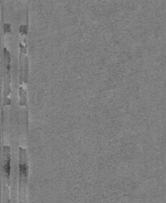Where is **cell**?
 <instances>
[{
	"mask_svg": "<svg viewBox=\"0 0 166 203\" xmlns=\"http://www.w3.org/2000/svg\"><path fill=\"white\" fill-rule=\"evenodd\" d=\"M4 57V105L10 104V99L8 98L10 93V54L6 48L3 49Z\"/></svg>",
	"mask_w": 166,
	"mask_h": 203,
	"instance_id": "obj_2",
	"label": "cell"
},
{
	"mask_svg": "<svg viewBox=\"0 0 166 203\" xmlns=\"http://www.w3.org/2000/svg\"><path fill=\"white\" fill-rule=\"evenodd\" d=\"M10 171H11L10 148L8 145H4L2 150V179H3L4 186L9 185Z\"/></svg>",
	"mask_w": 166,
	"mask_h": 203,
	"instance_id": "obj_3",
	"label": "cell"
},
{
	"mask_svg": "<svg viewBox=\"0 0 166 203\" xmlns=\"http://www.w3.org/2000/svg\"><path fill=\"white\" fill-rule=\"evenodd\" d=\"M19 96H20V104L21 106L26 105V91L22 87L19 88Z\"/></svg>",
	"mask_w": 166,
	"mask_h": 203,
	"instance_id": "obj_4",
	"label": "cell"
},
{
	"mask_svg": "<svg viewBox=\"0 0 166 203\" xmlns=\"http://www.w3.org/2000/svg\"><path fill=\"white\" fill-rule=\"evenodd\" d=\"M19 203H27L26 199H19Z\"/></svg>",
	"mask_w": 166,
	"mask_h": 203,
	"instance_id": "obj_8",
	"label": "cell"
},
{
	"mask_svg": "<svg viewBox=\"0 0 166 203\" xmlns=\"http://www.w3.org/2000/svg\"><path fill=\"white\" fill-rule=\"evenodd\" d=\"M6 186H4V196H3V198H4V201H3V203H10V201H9V195H8V193L9 192L7 191V190H6Z\"/></svg>",
	"mask_w": 166,
	"mask_h": 203,
	"instance_id": "obj_5",
	"label": "cell"
},
{
	"mask_svg": "<svg viewBox=\"0 0 166 203\" xmlns=\"http://www.w3.org/2000/svg\"><path fill=\"white\" fill-rule=\"evenodd\" d=\"M20 32L22 34H26L27 33V25H21L20 27Z\"/></svg>",
	"mask_w": 166,
	"mask_h": 203,
	"instance_id": "obj_6",
	"label": "cell"
},
{
	"mask_svg": "<svg viewBox=\"0 0 166 203\" xmlns=\"http://www.w3.org/2000/svg\"><path fill=\"white\" fill-rule=\"evenodd\" d=\"M4 32L5 33L10 32V25H9V24H5V25H4Z\"/></svg>",
	"mask_w": 166,
	"mask_h": 203,
	"instance_id": "obj_7",
	"label": "cell"
},
{
	"mask_svg": "<svg viewBox=\"0 0 166 203\" xmlns=\"http://www.w3.org/2000/svg\"><path fill=\"white\" fill-rule=\"evenodd\" d=\"M28 163L27 152L25 148H19V199H26V186L28 182Z\"/></svg>",
	"mask_w": 166,
	"mask_h": 203,
	"instance_id": "obj_1",
	"label": "cell"
}]
</instances>
